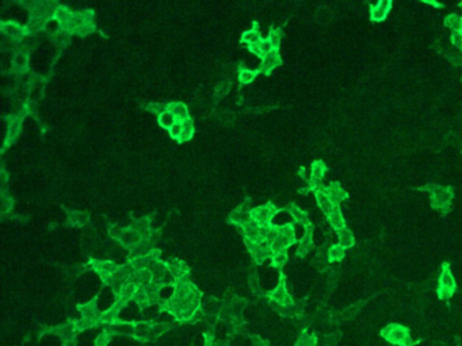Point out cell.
I'll list each match as a JSON object with an SVG mask.
<instances>
[{
    "label": "cell",
    "mask_w": 462,
    "mask_h": 346,
    "mask_svg": "<svg viewBox=\"0 0 462 346\" xmlns=\"http://www.w3.org/2000/svg\"><path fill=\"white\" fill-rule=\"evenodd\" d=\"M256 76V72H252V71H248V69H243L239 75V79L241 83L244 84H248V83H251Z\"/></svg>",
    "instance_id": "obj_20"
},
{
    "label": "cell",
    "mask_w": 462,
    "mask_h": 346,
    "mask_svg": "<svg viewBox=\"0 0 462 346\" xmlns=\"http://www.w3.org/2000/svg\"><path fill=\"white\" fill-rule=\"evenodd\" d=\"M3 30L6 34L11 37H19L22 34V28L15 23H6L3 24Z\"/></svg>",
    "instance_id": "obj_18"
},
{
    "label": "cell",
    "mask_w": 462,
    "mask_h": 346,
    "mask_svg": "<svg viewBox=\"0 0 462 346\" xmlns=\"http://www.w3.org/2000/svg\"><path fill=\"white\" fill-rule=\"evenodd\" d=\"M451 197H453V195H451L449 189L443 188V187H437L434 192H433V205L441 209L443 205L449 204Z\"/></svg>",
    "instance_id": "obj_3"
},
{
    "label": "cell",
    "mask_w": 462,
    "mask_h": 346,
    "mask_svg": "<svg viewBox=\"0 0 462 346\" xmlns=\"http://www.w3.org/2000/svg\"><path fill=\"white\" fill-rule=\"evenodd\" d=\"M451 42L454 45L455 48H458L462 50V32L461 31H454L451 34Z\"/></svg>",
    "instance_id": "obj_22"
},
{
    "label": "cell",
    "mask_w": 462,
    "mask_h": 346,
    "mask_svg": "<svg viewBox=\"0 0 462 346\" xmlns=\"http://www.w3.org/2000/svg\"><path fill=\"white\" fill-rule=\"evenodd\" d=\"M328 221L335 230H339L342 229V227H345V219L342 217V213L341 210H339V207H333V210L328 215Z\"/></svg>",
    "instance_id": "obj_8"
},
{
    "label": "cell",
    "mask_w": 462,
    "mask_h": 346,
    "mask_svg": "<svg viewBox=\"0 0 462 346\" xmlns=\"http://www.w3.org/2000/svg\"><path fill=\"white\" fill-rule=\"evenodd\" d=\"M109 341H110L109 335L103 334V335H101V337H99V338L97 339V342H95V343H97V346H106Z\"/></svg>",
    "instance_id": "obj_26"
},
{
    "label": "cell",
    "mask_w": 462,
    "mask_h": 346,
    "mask_svg": "<svg viewBox=\"0 0 462 346\" xmlns=\"http://www.w3.org/2000/svg\"><path fill=\"white\" fill-rule=\"evenodd\" d=\"M315 343H316V338H315V337L304 335V337H301L300 341L297 342L296 346H315Z\"/></svg>",
    "instance_id": "obj_21"
},
{
    "label": "cell",
    "mask_w": 462,
    "mask_h": 346,
    "mask_svg": "<svg viewBox=\"0 0 462 346\" xmlns=\"http://www.w3.org/2000/svg\"><path fill=\"white\" fill-rule=\"evenodd\" d=\"M140 234L136 231L134 229H129L125 230L124 231V235H122L121 241L125 244V245H134V244H140Z\"/></svg>",
    "instance_id": "obj_9"
},
{
    "label": "cell",
    "mask_w": 462,
    "mask_h": 346,
    "mask_svg": "<svg viewBox=\"0 0 462 346\" xmlns=\"http://www.w3.org/2000/svg\"><path fill=\"white\" fill-rule=\"evenodd\" d=\"M443 268H445V269H443L442 273H441V279H439V287H441V288H446V290L454 291L455 290L454 279H453V276H451L450 270L447 269L446 264L443 265Z\"/></svg>",
    "instance_id": "obj_7"
},
{
    "label": "cell",
    "mask_w": 462,
    "mask_h": 346,
    "mask_svg": "<svg viewBox=\"0 0 462 346\" xmlns=\"http://www.w3.org/2000/svg\"><path fill=\"white\" fill-rule=\"evenodd\" d=\"M461 83H462V80H461Z\"/></svg>",
    "instance_id": "obj_28"
},
{
    "label": "cell",
    "mask_w": 462,
    "mask_h": 346,
    "mask_svg": "<svg viewBox=\"0 0 462 346\" xmlns=\"http://www.w3.org/2000/svg\"><path fill=\"white\" fill-rule=\"evenodd\" d=\"M382 335H384V338H386L389 342L394 343V345L398 346L412 345L408 329H406L404 326H400V325H389L385 330H382Z\"/></svg>",
    "instance_id": "obj_1"
},
{
    "label": "cell",
    "mask_w": 462,
    "mask_h": 346,
    "mask_svg": "<svg viewBox=\"0 0 462 346\" xmlns=\"http://www.w3.org/2000/svg\"><path fill=\"white\" fill-rule=\"evenodd\" d=\"M325 172V165L324 162L321 161H316L313 162L312 165V184H315L316 181H319L320 179H323Z\"/></svg>",
    "instance_id": "obj_11"
},
{
    "label": "cell",
    "mask_w": 462,
    "mask_h": 346,
    "mask_svg": "<svg viewBox=\"0 0 462 346\" xmlns=\"http://www.w3.org/2000/svg\"><path fill=\"white\" fill-rule=\"evenodd\" d=\"M289 211H290V214H292L293 217H294V219H296L298 223L309 225L308 215H306V213H302V211H301L300 209H297V207H292V209L289 210Z\"/></svg>",
    "instance_id": "obj_16"
},
{
    "label": "cell",
    "mask_w": 462,
    "mask_h": 346,
    "mask_svg": "<svg viewBox=\"0 0 462 346\" xmlns=\"http://www.w3.org/2000/svg\"><path fill=\"white\" fill-rule=\"evenodd\" d=\"M288 260V254H286V250H282L280 253H275L272 256V265L276 266V268H282L285 265V262Z\"/></svg>",
    "instance_id": "obj_17"
},
{
    "label": "cell",
    "mask_w": 462,
    "mask_h": 346,
    "mask_svg": "<svg viewBox=\"0 0 462 346\" xmlns=\"http://www.w3.org/2000/svg\"><path fill=\"white\" fill-rule=\"evenodd\" d=\"M337 237H339V245L343 248V249H347V248H351L354 245V235L353 233L350 231L347 227H342V229L336 230Z\"/></svg>",
    "instance_id": "obj_6"
},
{
    "label": "cell",
    "mask_w": 462,
    "mask_h": 346,
    "mask_svg": "<svg viewBox=\"0 0 462 346\" xmlns=\"http://www.w3.org/2000/svg\"><path fill=\"white\" fill-rule=\"evenodd\" d=\"M243 42H247L250 45H258L262 42V38H260L259 32L258 31H247L243 34Z\"/></svg>",
    "instance_id": "obj_15"
},
{
    "label": "cell",
    "mask_w": 462,
    "mask_h": 346,
    "mask_svg": "<svg viewBox=\"0 0 462 346\" xmlns=\"http://www.w3.org/2000/svg\"><path fill=\"white\" fill-rule=\"evenodd\" d=\"M445 24H446L447 27H450L451 30H454V31H461L462 28V20L458 15H449L445 19Z\"/></svg>",
    "instance_id": "obj_12"
},
{
    "label": "cell",
    "mask_w": 462,
    "mask_h": 346,
    "mask_svg": "<svg viewBox=\"0 0 462 346\" xmlns=\"http://www.w3.org/2000/svg\"><path fill=\"white\" fill-rule=\"evenodd\" d=\"M343 256H345V249L341 245L332 246L328 252V257L331 261H339L343 258Z\"/></svg>",
    "instance_id": "obj_14"
},
{
    "label": "cell",
    "mask_w": 462,
    "mask_h": 346,
    "mask_svg": "<svg viewBox=\"0 0 462 346\" xmlns=\"http://www.w3.org/2000/svg\"><path fill=\"white\" fill-rule=\"evenodd\" d=\"M124 231H125V230H122V229H119V227H117V226H114V227H111V229L109 230V234L113 238L121 239L122 235H124Z\"/></svg>",
    "instance_id": "obj_25"
},
{
    "label": "cell",
    "mask_w": 462,
    "mask_h": 346,
    "mask_svg": "<svg viewBox=\"0 0 462 346\" xmlns=\"http://www.w3.org/2000/svg\"><path fill=\"white\" fill-rule=\"evenodd\" d=\"M175 122H176V118L170 113V111H163L160 115H159V123L163 126V127H166V129L170 130L172 126L175 125Z\"/></svg>",
    "instance_id": "obj_10"
},
{
    "label": "cell",
    "mask_w": 462,
    "mask_h": 346,
    "mask_svg": "<svg viewBox=\"0 0 462 346\" xmlns=\"http://www.w3.org/2000/svg\"><path fill=\"white\" fill-rule=\"evenodd\" d=\"M15 65L18 66H26L27 65V56L24 54V53H19V54H16L15 56Z\"/></svg>",
    "instance_id": "obj_24"
},
{
    "label": "cell",
    "mask_w": 462,
    "mask_h": 346,
    "mask_svg": "<svg viewBox=\"0 0 462 346\" xmlns=\"http://www.w3.org/2000/svg\"><path fill=\"white\" fill-rule=\"evenodd\" d=\"M312 248V233H311V230H309L308 233L305 234V237L301 239L300 242V250H298V254L302 256V254L308 253L309 250Z\"/></svg>",
    "instance_id": "obj_13"
},
{
    "label": "cell",
    "mask_w": 462,
    "mask_h": 346,
    "mask_svg": "<svg viewBox=\"0 0 462 346\" xmlns=\"http://www.w3.org/2000/svg\"><path fill=\"white\" fill-rule=\"evenodd\" d=\"M183 130H184V122L176 121V122H175V125L172 126V127H171V129H170L171 137H172V138H176V140H179V138L182 137Z\"/></svg>",
    "instance_id": "obj_19"
},
{
    "label": "cell",
    "mask_w": 462,
    "mask_h": 346,
    "mask_svg": "<svg viewBox=\"0 0 462 346\" xmlns=\"http://www.w3.org/2000/svg\"><path fill=\"white\" fill-rule=\"evenodd\" d=\"M281 64V57L278 54V50H274L272 53H270L268 56H266L263 58V62H262V66H260L259 72H264V73H270L272 69L278 66Z\"/></svg>",
    "instance_id": "obj_4"
},
{
    "label": "cell",
    "mask_w": 462,
    "mask_h": 346,
    "mask_svg": "<svg viewBox=\"0 0 462 346\" xmlns=\"http://www.w3.org/2000/svg\"><path fill=\"white\" fill-rule=\"evenodd\" d=\"M270 42L272 44L274 49L278 50V46H280V40H281V32L280 31H271L270 32Z\"/></svg>",
    "instance_id": "obj_23"
},
{
    "label": "cell",
    "mask_w": 462,
    "mask_h": 346,
    "mask_svg": "<svg viewBox=\"0 0 462 346\" xmlns=\"http://www.w3.org/2000/svg\"><path fill=\"white\" fill-rule=\"evenodd\" d=\"M274 213H275L274 205L267 204L263 205V207H259V209L252 210L250 215H251L252 221H255L256 223H259V225H266V223H268V221L271 219Z\"/></svg>",
    "instance_id": "obj_2"
},
{
    "label": "cell",
    "mask_w": 462,
    "mask_h": 346,
    "mask_svg": "<svg viewBox=\"0 0 462 346\" xmlns=\"http://www.w3.org/2000/svg\"><path fill=\"white\" fill-rule=\"evenodd\" d=\"M392 3L390 2H380L374 7H372V19L374 22H381L386 18L388 11H389Z\"/></svg>",
    "instance_id": "obj_5"
},
{
    "label": "cell",
    "mask_w": 462,
    "mask_h": 346,
    "mask_svg": "<svg viewBox=\"0 0 462 346\" xmlns=\"http://www.w3.org/2000/svg\"><path fill=\"white\" fill-rule=\"evenodd\" d=\"M461 20H462V18H461Z\"/></svg>",
    "instance_id": "obj_29"
},
{
    "label": "cell",
    "mask_w": 462,
    "mask_h": 346,
    "mask_svg": "<svg viewBox=\"0 0 462 346\" xmlns=\"http://www.w3.org/2000/svg\"><path fill=\"white\" fill-rule=\"evenodd\" d=\"M459 7H461V10H462V3H461V4H459Z\"/></svg>",
    "instance_id": "obj_27"
}]
</instances>
